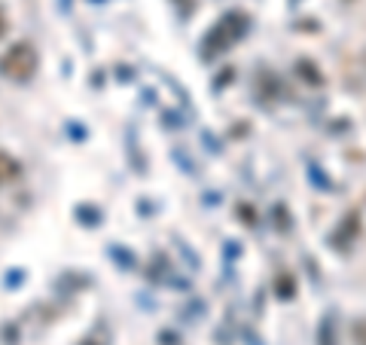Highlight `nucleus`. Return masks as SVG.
<instances>
[{
	"instance_id": "nucleus-1",
	"label": "nucleus",
	"mask_w": 366,
	"mask_h": 345,
	"mask_svg": "<svg viewBox=\"0 0 366 345\" xmlns=\"http://www.w3.org/2000/svg\"><path fill=\"white\" fill-rule=\"evenodd\" d=\"M40 58H37V49L31 43H15L10 52L0 58V71L6 73V77H15V80H28L31 73L37 71Z\"/></svg>"
},
{
	"instance_id": "nucleus-2",
	"label": "nucleus",
	"mask_w": 366,
	"mask_h": 345,
	"mask_svg": "<svg viewBox=\"0 0 366 345\" xmlns=\"http://www.w3.org/2000/svg\"><path fill=\"white\" fill-rule=\"evenodd\" d=\"M15 174H19V162H15L13 156H6V153H0V183H6V181H13Z\"/></svg>"
},
{
	"instance_id": "nucleus-3",
	"label": "nucleus",
	"mask_w": 366,
	"mask_h": 345,
	"mask_svg": "<svg viewBox=\"0 0 366 345\" xmlns=\"http://www.w3.org/2000/svg\"><path fill=\"white\" fill-rule=\"evenodd\" d=\"M3 31H6V19H3V13H0V37H3Z\"/></svg>"
}]
</instances>
